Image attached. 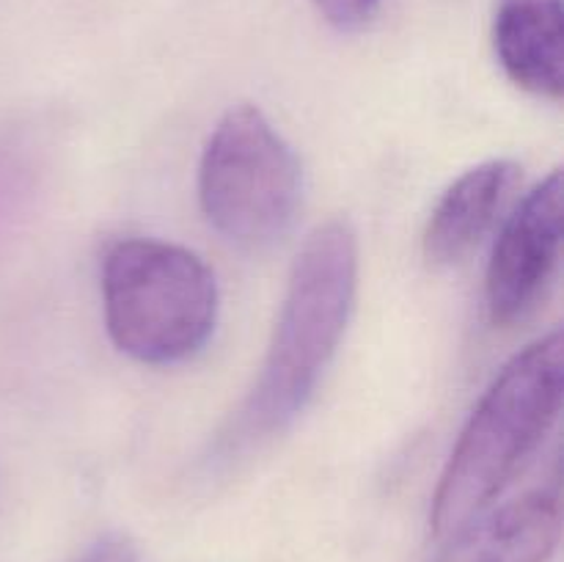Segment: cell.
I'll list each match as a JSON object with an SVG mask.
<instances>
[{"mask_svg":"<svg viewBox=\"0 0 564 562\" xmlns=\"http://www.w3.org/2000/svg\"><path fill=\"white\" fill-rule=\"evenodd\" d=\"M77 562H138V551L121 534H108L99 538Z\"/></svg>","mask_w":564,"mask_h":562,"instance_id":"10","label":"cell"},{"mask_svg":"<svg viewBox=\"0 0 564 562\" xmlns=\"http://www.w3.org/2000/svg\"><path fill=\"white\" fill-rule=\"evenodd\" d=\"M198 202L220 237L268 248L290 235L303 204L295 149L253 105H235L215 125L198 163Z\"/></svg>","mask_w":564,"mask_h":562,"instance_id":"4","label":"cell"},{"mask_svg":"<svg viewBox=\"0 0 564 562\" xmlns=\"http://www.w3.org/2000/svg\"><path fill=\"white\" fill-rule=\"evenodd\" d=\"M356 290V231L345 218H330L297 251L262 367L209 446V468L240 466L297 422L339 350Z\"/></svg>","mask_w":564,"mask_h":562,"instance_id":"1","label":"cell"},{"mask_svg":"<svg viewBox=\"0 0 564 562\" xmlns=\"http://www.w3.org/2000/svg\"><path fill=\"white\" fill-rule=\"evenodd\" d=\"M560 534V494L556 488H538L490 507L446 538L438 562H549Z\"/></svg>","mask_w":564,"mask_h":562,"instance_id":"7","label":"cell"},{"mask_svg":"<svg viewBox=\"0 0 564 562\" xmlns=\"http://www.w3.org/2000/svg\"><path fill=\"white\" fill-rule=\"evenodd\" d=\"M494 50L505 75L518 88L560 102L564 91L562 0H499Z\"/></svg>","mask_w":564,"mask_h":562,"instance_id":"8","label":"cell"},{"mask_svg":"<svg viewBox=\"0 0 564 562\" xmlns=\"http://www.w3.org/2000/svg\"><path fill=\"white\" fill-rule=\"evenodd\" d=\"M562 389L564 339L556 328L512 356L474 408L435 488V538H452L494 507L560 417Z\"/></svg>","mask_w":564,"mask_h":562,"instance_id":"2","label":"cell"},{"mask_svg":"<svg viewBox=\"0 0 564 562\" xmlns=\"http://www.w3.org/2000/svg\"><path fill=\"white\" fill-rule=\"evenodd\" d=\"M521 185L516 160H485L457 176L435 204L424 229V259L433 268H452L471 257L494 231Z\"/></svg>","mask_w":564,"mask_h":562,"instance_id":"6","label":"cell"},{"mask_svg":"<svg viewBox=\"0 0 564 562\" xmlns=\"http://www.w3.org/2000/svg\"><path fill=\"white\" fill-rule=\"evenodd\" d=\"M562 251V171H551L512 209L494 246L485 275L490 323L527 317L554 281Z\"/></svg>","mask_w":564,"mask_h":562,"instance_id":"5","label":"cell"},{"mask_svg":"<svg viewBox=\"0 0 564 562\" xmlns=\"http://www.w3.org/2000/svg\"><path fill=\"white\" fill-rule=\"evenodd\" d=\"M105 325L121 353L141 364H180L215 331L218 284L187 248L163 240H121L102 262Z\"/></svg>","mask_w":564,"mask_h":562,"instance_id":"3","label":"cell"},{"mask_svg":"<svg viewBox=\"0 0 564 562\" xmlns=\"http://www.w3.org/2000/svg\"><path fill=\"white\" fill-rule=\"evenodd\" d=\"M312 3L317 6L319 14L330 25L341 28V31H352V28L367 25L383 0H312Z\"/></svg>","mask_w":564,"mask_h":562,"instance_id":"9","label":"cell"}]
</instances>
